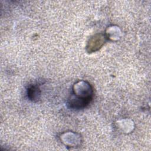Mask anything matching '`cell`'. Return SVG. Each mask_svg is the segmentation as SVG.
<instances>
[{
	"instance_id": "7a4b0ae2",
	"label": "cell",
	"mask_w": 151,
	"mask_h": 151,
	"mask_svg": "<svg viewBox=\"0 0 151 151\" xmlns=\"http://www.w3.org/2000/svg\"><path fill=\"white\" fill-rule=\"evenodd\" d=\"M27 95L29 100L32 101H36L40 98L41 91L37 86L34 85L28 88Z\"/></svg>"
},
{
	"instance_id": "6da1fadb",
	"label": "cell",
	"mask_w": 151,
	"mask_h": 151,
	"mask_svg": "<svg viewBox=\"0 0 151 151\" xmlns=\"http://www.w3.org/2000/svg\"><path fill=\"white\" fill-rule=\"evenodd\" d=\"M74 94L69 99L68 104L70 107L80 109L85 107L92 99L93 88L88 83L81 81L74 85Z\"/></svg>"
}]
</instances>
